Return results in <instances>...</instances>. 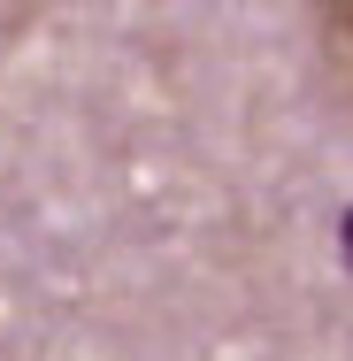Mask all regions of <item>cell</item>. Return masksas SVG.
<instances>
[{
	"label": "cell",
	"instance_id": "6da1fadb",
	"mask_svg": "<svg viewBox=\"0 0 353 361\" xmlns=\"http://www.w3.org/2000/svg\"><path fill=\"white\" fill-rule=\"evenodd\" d=\"M338 262H346V277H353V200H346V216H338Z\"/></svg>",
	"mask_w": 353,
	"mask_h": 361
}]
</instances>
